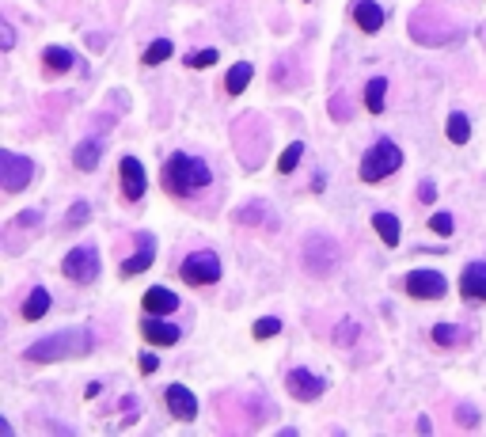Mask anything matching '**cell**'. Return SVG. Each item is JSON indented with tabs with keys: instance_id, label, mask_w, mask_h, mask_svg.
<instances>
[{
	"instance_id": "cell-34",
	"label": "cell",
	"mask_w": 486,
	"mask_h": 437,
	"mask_svg": "<svg viewBox=\"0 0 486 437\" xmlns=\"http://www.w3.org/2000/svg\"><path fill=\"white\" fill-rule=\"evenodd\" d=\"M15 46V31H12V23H0V50H12Z\"/></svg>"
},
{
	"instance_id": "cell-37",
	"label": "cell",
	"mask_w": 486,
	"mask_h": 437,
	"mask_svg": "<svg viewBox=\"0 0 486 437\" xmlns=\"http://www.w3.org/2000/svg\"><path fill=\"white\" fill-rule=\"evenodd\" d=\"M460 422H464V426H475V422H479V415H475V407H467V403L460 407Z\"/></svg>"
},
{
	"instance_id": "cell-22",
	"label": "cell",
	"mask_w": 486,
	"mask_h": 437,
	"mask_svg": "<svg viewBox=\"0 0 486 437\" xmlns=\"http://www.w3.org/2000/svg\"><path fill=\"white\" fill-rule=\"evenodd\" d=\"M42 61H46L50 72H65V69H72V50L69 46H46Z\"/></svg>"
},
{
	"instance_id": "cell-8",
	"label": "cell",
	"mask_w": 486,
	"mask_h": 437,
	"mask_svg": "<svg viewBox=\"0 0 486 437\" xmlns=\"http://www.w3.org/2000/svg\"><path fill=\"white\" fill-rule=\"evenodd\" d=\"M179 274H183V282H190V285H213L221 278V259L213 255V251H194V255L183 259Z\"/></svg>"
},
{
	"instance_id": "cell-20",
	"label": "cell",
	"mask_w": 486,
	"mask_h": 437,
	"mask_svg": "<svg viewBox=\"0 0 486 437\" xmlns=\"http://www.w3.org/2000/svg\"><path fill=\"white\" fill-rule=\"evenodd\" d=\"M384 96H388V77H372L364 84V107H369V115L384 110Z\"/></svg>"
},
{
	"instance_id": "cell-23",
	"label": "cell",
	"mask_w": 486,
	"mask_h": 437,
	"mask_svg": "<svg viewBox=\"0 0 486 437\" xmlns=\"http://www.w3.org/2000/svg\"><path fill=\"white\" fill-rule=\"evenodd\" d=\"M50 312V293L46 289H31V296L23 301V320H42Z\"/></svg>"
},
{
	"instance_id": "cell-27",
	"label": "cell",
	"mask_w": 486,
	"mask_h": 437,
	"mask_svg": "<svg viewBox=\"0 0 486 437\" xmlns=\"http://www.w3.org/2000/svg\"><path fill=\"white\" fill-rule=\"evenodd\" d=\"M236 221L239 225H266V206L255 202V206H247V209H236Z\"/></svg>"
},
{
	"instance_id": "cell-5",
	"label": "cell",
	"mask_w": 486,
	"mask_h": 437,
	"mask_svg": "<svg viewBox=\"0 0 486 437\" xmlns=\"http://www.w3.org/2000/svg\"><path fill=\"white\" fill-rule=\"evenodd\" d=\"M399 167H403V152H399V145L395 141H376L364 152V160H361V179L364 183H380V179H388V175H395Z\"/></svg>"
},
{
	"instance_id": "cell-24",
	"label": "cell",
	"mask_w": 486,
	"mask_h": 437,
	"mask_svg": "<svg viewBox=\"0 0 486 437\" xmlns=\"http://www.w3.org/2000/svg\"><path fill=\"white\" fill-rule=\"evenodd\" d=\"M448 141H452V145H467V141H471V122H467V115H460V110L448 115Z\"/></svg>"
},
{
	"instance_id": "cell-3",
	"label": "cell",
	"mask_w": 486,
	"mask_h": 437,
	"mask_svg": "<svg viewBox=\"0 0 486 437\" xmlns=\"http://www.w3.org/2000/svg\"><path fill=\"white\" fill-rule=\"evenodd\" d=\"M410 34L426 46H448L452 39H460V27L452 15L437 12V8H422V12L410 15Z\"/></svg>"
},
{
	"instance_id": "cell-13",
	"label": "cell",
	"mask_w": 486,
	"mask_h": 437,
	"mask_svg": "<svg viewBox=\"0 0 486 437\" xmlns=\"http://www.w3.org/2000/svg\"><path fill=\"white\" fill-rule=\"evenodd\" d=\"M164 399H167V411L175 418H183V422H190V418L198 415V399H194V392H186L183 384H171L164 392Z\"/></svg>"
},
{
	"instance_id": "cell-7",
	"label": "cell",
	"mask_w": 486,
	"mask_h": 437,
	"mask_svg": "<svg viewBox=\"0 0 486 437\" xmlns=\"http://www.w3.org/2000/svg\"><path fill=\"white\" fill-rule=\"evenodd\" d=\"M61 274L80 282V285H91L99 278V251L96 247H72L69 255L61 259Z\"/></svg>"
},
{
	"instance_id": "cell-18",
	"label": "cell",
	"mask_w": 486,
	"mask_h": 437,
	"mask_svg": "<svg viewBox=\"0 0 486 437\" xmlns=\"http://www.w3.org/2000/svg\"><path fill=\"white\" fill-rule=\"evenodd\" d=\"M372 228H376V236L384 240L388 247H395L399 236H403V225H399L395 213H376V217H372Z\"/></svg>"
},
{
	"instance_id": "cell-4",
	"label": "cell",
	"mask_w": 486,
	"mask_h": 437,
	"mask_svg": "<svg viewBox=\"0 0 486 437\" xmlns=\"http://www.w3.org/2000/svg\"><path fill=\"white\" fill-rule=\"evenodd\" d=\"M301 266L312 278H331L339 270V244H334L331 236H323V232L308 236L304 247H301Z\"/></svg>"
},
{
	"instance_id": "cell-30",
	"label": "cell",
	"mask_w": 486,
	"mask_h": 437,
	"mask_svg": "<svg viewBox=\"0 0 486 437\" xmlns=\"http://www.w3.org/2000/svg\"><path fill=\"white\" fill-rule=\"evenodd\" d=\"M88 217H91V206H88V202H72L69 217H65V228H80Z\"/></svg>"
},
{
	"instance_id": "cell-21",
	"label": "cell",
	"mask_w": 486,
	"mask_h": 437,
	"mask_svg": "<svg viewBox=\"0 0 486 437\" xmlns=\"http://www.w3.org/2000/svg\"><path fill=\"white\" fill-rule=\"evenodd\" d=\"M251 77H255V69H251L247 61L232 65V69H228V77H224V91H228V96H239V91L251 84Z\"/></svg>"
},
{
	"instance_id": "cell-2",
	"label": "cell",
	"mask_w": 486,
	"mask_h": 437,
	"mask_svg": "<svg viewBox=\"0 0 486 437\" xmlns=\"http://www.w3.org/2000/svg\"><path fill=\"white\" fill-rule=\"evenodd\" d=\"M91 346H96L91 331L72 327V331H58V334H46V339H39L31 350H27V358H31V361H61V358L88 354Z\"/></svg>"
},
{
	"instance_id": "cell-32",
	"label": "cell",
	"mask_w": 486,
	"mask_h": 437,
	"mask_svg": "<svg viewBox=\"0 0 486 437\" xmlns=\"http://www.w3.org/2000/svg\"><path fill=\"white\" fill-rule=\"evenodd\" d=\"M186 65H190V69H205V65H217V50H198V53H190V58H186Z\"/></svg>"
},
{
	"instance_id": "cell-28",
	"label": "cell",
	"mask_w": 486,
	"mask_h": 437,
	"mask_svg": "<svg viewBox=\"0 0 486 437\" xmlns=\"http://www.w3.org/2000/svg\"><path fill=\"white\" fill-rule=\"evenodd\" d=\"M433 342H437V346H456V342H460V327H452V323H437V327H433Z\"/></svg>"
},
{
	"instance_id": "cell-33",
	"label": "cell",
	"mask_w": 486,
	"mask_h": 437,
	"mask_svg": "<svg viewBox=\"0 0 486 437\" xmlns=\"http://www.w3.org/2000/svg\"><path fill=\"white\" fill-rule=\"evenodd\" d=\"M429 228H433L437 236H452V217H448V213H437V217L429 221Z\"/></svg>"
},
{
	"instance_id": "cell-1",
	"label": "cell",
	"mask_w": 486,
	"mask_h": 437,
	"mask_svg": "<svg viewBox=\"0 0 486 437\" xmlns=\"http://www.w3.org/2000/svg\"><path fill=\"white\" fill-rule=\"evenodd\" d=\"M164 183H167V190H175V194L205 190L213 183V167L205 164L202 156L175 152V156H167V164H164Z\"/></svg>"
},
{
	"instance_id": "cell-11",
	"label": "cell",
	"mask_w": 486,
	"mask_h": 437,
	"mask_svg": "<svg viewBox=\"0 0 486 437\" xmlns=\"http://www.w3.org/2000/svg\"><path fill=\"white\" fill-rule=\"evenodd\" d=\"M285 388L293 399H301V403H312V399H320L327 392V380H320L315 373H308V369H293V373L285 377Z\"/></svg>"
},
{
	"instance_id": "cell-19",
	"label": "cell",
	"mask_w": 486,
	"mask_h": 437,
	"mask_svg": "<svg viewBox=\"0 0 486 437\" xmlns=\"http://www.w3.org/2000/svg\"><path fill=\"white\" fill-rule=\"evenodd\" d=\"M99 156H103V141H99V137H96V141L88 137V141L77 145V152H72V164H77L80 171H91V167L99 164Z\"/></svg>"
},
{
	"instance_id": "cell-16",
	"label": "cell",
	"mask_w": 486,
	"mask_h": 437,
	"mask_svg": "<svg viewBox=\"0 0 486 437\" xmlns=\"http://www.w3.org/2000/svg\"><path fill=\"white\" fill-rule=\"evenodd\" d=\"M141 334L148 342H156V346H175V342H179V327L160 320V315H148V320L141 323Z\"/></svg>"
},
{
	"instance_id": "cell-9",
	"label": "cell",
	"mask_w": 486,
	"mask_h": 437,
	"mask_svg": "<svg viewBox=\"0 0 486 437\" xmlns=\"http://www.w3.org/2000/svg\"><path fill=\"white\" fill-rule=\"evenodd\" d=\"M403 289L410 296H418V301H441L448 293V282H445V274H437V270H410Z\"/></svg>"
},
{
	"instance_id": "cell-35",
	"label": "cell",
	"mask_w": 486,
	"mask_h": 437,
	"mask_svg": "<svg viewBox=\"0 0 486 437\" xmlns=\"http://www.w3.org/2000/svg\"><path fill=\"white\" fill-rule=\"evenodd\" d=\"M418 202H437V187H433L429 179L418 183Z\"/></svg>"
},
{
	"instance_id": "cell-6",
	"label": "cell",
	"mask_w": 486,
	"mask_h": 437,
	"mask_svg": "<svg viewBox=\"0 0 486 437\" xmlns=\"http://www.w3.org/2000/svg\"><path fill=\"white\" fill-rule=\"evenodd\" d=\"M34 179V164L31 156H20V152H0V187H4L8 194H20L27 183Z\"/></svg>"
},
{
	"instance_id": "cell-29",
	"label": "cell",
	"mask_w": 486,
	"mask_h": 437,
	"mask_svg": "<svg viewBox=\"0 0 486 437\" xmlns=\"http://www.w3.org/2000/svg\"><path fill=\"white\" fill-rule=\"evenodd\" d=\"M334 342H339V346H353V342H357V320H342L339 327H334Z\"/></svg>"
},
{
	"instance_id": "cell-36",
	"label": "cell",
	"mask_w": 486,
	"mask_h": 437,
	"mask_svg": "<svg viewBox=\"0 0 486 437\" xmlns=\"http://www.w3.org/2000/svg\"><path fill=\"white\" fill-rule=\"evenodd\" d=\"M160 369V358L156 354H141V373H156Z\"/></svg>"
},
{
	"instance_id": "cell-15",
	"label": "cell",
	"mask_w": 486,
	"mask_h": 437,
	"mask_svg": "<svg viewBox=\"0 0 486 437\" xmlns=\"http://www.w3.org/2000/svg\"><path fill=\"white\" fill-rule=\"evenodd\" d=\"M460 289L467 301H486V263H467L460 274Z\"/></svg>"
},
{
	"instance_id": "cell-38",
	"label": "cell",
	"mask_w": 486,
	"mask_h": 437,
	"mask_svg": "<svg viewBox=\"0 0 486 437\" xmlns=\"http://www.w3.org/2000/svg\"><path fill=\"white\" fill-rule=\"evenodd\" d=\"M99 392H103V384H99V380H91V384H88V392H84V396L91 399V396H99Z\"/></svg>"
},
{
	"instance_id": "cell-31",
	"label": "cell",
	"mask_w": 486,
	"mask_h": 437,
	"mask_svg": "<svg viewBox=\"0 0 486 437\" xmlns=\"http://www.w3.org/2000/svg\"><path fill=\"white\" fill-rule=\"evenodd\" d=\"M282 331V320L277 315H263V320L255 323V339H270V334H277Z\"/></svg>"
},
{
	"instance_id": "cell-26",
	"label": "cell",
	"mask_w": 486,
	"mask_h": 437,
	"mask_svg": "<svg viewBox=\"0 0 486 437\" xmlns=\"http://www.w3.org/2000/svg\"><path fill=\"white\" fill-rule=\"evenodd\" d=\"M301 156H304V141H293V145H289L282 156H277V171H282V175H289L296 164H301Z\"/></svg>"
},
{
	"instance_id": "cell-10",
	"label": "cell",
	"mask_w": 486,
	"mask_h": 437,
	"mask_svg": "<svg viewBox=\"0 0 486 437\" xmlns=\"http://www.w3.org/2000/svg\"><path fill=\"white\" fill-rule=\"evenodd\" d=\"M118 175H121V198H126V202H141L145 187H148L141 160H137V156H126V160L118 164Z\"/></svg>"
},
{
	"instance_id": "cell-12",
	"label": "cell",
	"mask_w": 486,
	"mask_h": 437,
	"mask_svg": "<svg viewBox=\"0 0 486 437\" xmlns=\"http://www.w3.org/2000/svg\"><path fill=\"white\" fill-rule=\"evenodd\" d=\"M152 255H156V244H152V236L148 232H137V251L121 263V278H133V274H141L152 266Z\"/></svg>"
},
{
	"instance_id": "cell-39",
	"label": "cell",
	"mask_w": 486,
	"mask_h": 437,
	"mask_svg": "<svg viewBox=\"0 0 486 437\" xmlns=\"http://www.w3.org/2000/svg\"><path fill=\"white\" fill-rule=\"evenodd\" d=\"M482 42H486V27H482Z\"/></svg>"
},
{
	"instance_id": "cell-25",
	"label": "cell",
	"mask_w": 486,
	"mask_h": 437,
	"mask_svg": "<svg viewBox=\"0 0 486 437\" xmlns=\"http://www.w3.org/2000/svg\"><path fill=\"white\" fill-rule=\"evenodd\" d=\"M171 53H175V46H171V42H167V39H156V42L141 53V61H145V65H160V61L171 58Z\"/></svg>"
},
{
	"instance_id": "cell-17",
	"label": "cell",
	"mask_w": 486,
	"mask_h": 437,
	"mask_svg": "<svg viewBox=\"0 0 486 437\" xmlns=\"http://www.w3.org/2000/svg\"><path fill=\"white\" fill-rule=\"evenodd\" d=\"M353 23H357L364 34H376L380 27H384V8H380L376 0H357V4H353Z\"/></svg>"
},
{
	"instance_id": "cell-14",
	"label": "cell",
	"mask_w": 486,
	"mask_h": 437,
	"mask_svg": "<svg viewBox=\"0 0 486 437\" xmlns=\"http://www.w3.org/2000/svg\"><path fill=\"white\" fill-rule=\"evenodd\" d=\"M141 308L148 315H171V312H179V296L171 289H164V285H152V289L141 296Z\"/></svg>"
}]
</instances>
